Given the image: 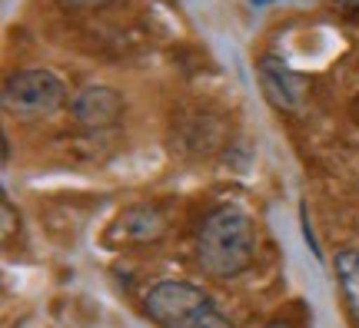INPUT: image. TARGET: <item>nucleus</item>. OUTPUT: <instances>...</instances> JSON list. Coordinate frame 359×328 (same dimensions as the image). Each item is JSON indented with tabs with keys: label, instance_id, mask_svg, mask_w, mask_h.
Segmentation results:
<instances>
[{
	"label": "nucleus",
	"instance_id": "nucleus-1",
	"mask_svg": "<svg viewBox=\"0 0 359 328\" xmlns=\"http://www.w3.org/2000/svg\"><path fill=\"white\" fill-rule=\"evenodd\" d=\"M196 265L206 278H236L253 265L257 226L246 209L223 202L196 229Z\"/></svg>",
	"mask_w": 359,
	"mask_h": 328
},
{
	"label": "nucleus",
	"instance_id": "nucleus-2",
	"mask_svg": "<svg viewBox=\"0 0 359 328\" xmlns=\"http://www.w3.org/2000/svg\"><path fill=\"white\" fill-rule=\"evenodd\" d=\"M143 308L156 328H233V322L200 285L187 278H163L147 292Z\"/></svg>",
	"mask_w": 359,
	"mask_h": 328
},
{
	"label": "nucleus",
	"instance_id": "nucleus-3",
	"mask_svg": "<svg viewBox=\"0 0 359 328\" xmlns=\"http://www.w3.org/2000/svg\"><path fill=\"white\" fill-rule=\"evenodd\" d=\"M0 103L4 113L17 116V120H40V116H53L67 103L64 80L47 70V66H27V70H13L4 80L0 90Z\"/></svg>",
	"mask_w": 359,
	"mask_h": 328
},
{
	"label": "nucleus",
	"instance_id": "nucleus-4",
	"mask_svg": "<svg viewBox=\"0 0 359 328\" xmlns=\"http://www.w3.org/2000/svg\"><path fill=\"white\" fill-rule=\"evenodd\" d=\"M123 113H127L123 93L107 83H87L70 100V116L83 129H110L123 120Z\"/></svg>",
	"mask_w": 359,
	"mask_h": 328
},
{
	"label": "nucleus",
	"instance_id": "nucleus-5",
	"mask_svg": "<svg viewBox=\"0 0 359 328\" xmlns=\"http://www.w3.org/2000/svg\"><path fill=\"white\" fill-rule=\"evenodd\" d=\"M259 87H263V97H266L276 110H286V113H293L303 106L306 100V87L309 80L303 73H296L290 66L283 64L280 57H263L259 60Z\"/></svg>",
	"mask_w": 359,
	"mask_h": 328
},
{
	"label": "nucleus",
	"instance_id": "nucleus-6",
	"mask_svg": "<svg viewBox=\"0 0 359 328\" xmlns=\"http://www.w3.org/2000/svg\"><path fill=\"white\" fill-rule=\"evenodd\" d=\"M163 236H167V219L156 206H147V202L127 206L116 215L114 232H110V239L123 242V245H150V242H160Z\"/></svg>",
	"mask_w": 359,
	"mask_h": 328
},
{
	"label": "nucleus",
	"instance_id": "nucleus-7",
	"mask_svg": "<svg viewBox=\"0 0 359 328\" xmlns=\"http://www.w3.org/2000/svg\"><path fill=\"white\" fill-rule=\"evenodd\" d=\"M336 282L343 289L349 312L359 318V249H343L336 252Z\"/></svg>",
	"mask_w": 359,
	"mask_h": 328
},
{
	"label": "nucleus",
	"instance_id": "nucleus-8",
	"mask_svg": "<svg viewBox=\"0 0 359 328\" xmlns=\"http://www.w3.org/2000/svg\"><path fill=\"white\" fill-rule=\"evenodd\" d=\"M103 3H110V0H60L64 10H97Z\"/></svg>",
	"mask_w": 359,
	"mask_h": 328
},
{
	"label": "nucleus",
	"instance_id": "nucleus-9",
	"mask_svg": "<svg viewBox=\"0 0 359 328\" xmlns=\"http://www.w3.org/2000/svg\"><path fill=\"white\" fill-rule=\"evenodd\" d=\"M303 239L309 242V249H313V255H320V245H316V236H313V229H309L306 213H303Z\"/></svg>",
	"mask_w": 359,
	"mask_h": 328
},
{
	"label": "nucleus",
	"instance_id": "nucleus-10",
	"mask_svg": "<svg viewBox=\"0 0 359 328\" xmlns=\"http://www.w3.org/2000/svg\"><path fill=\"white\" fill-rule=\"evenodd\" d=\"M13 232V206L4 199V236H11Z\"/></svg>",
	"mask_w": 359,
	"mask_h": 328
},
{
	"label": "nucleus",
	"instance_id": "nucleus-11",
	"mask_svg": "<svg viewBox=\"0 0 359 328\" xmlns=\"http://www.w3.org/2000/svg\"><path fill=\"white\" fill-rule=\"evenodd\" d=\"M336 7H339V10H346V13H356V17H359V0H336Z\"/></svg>",
	"mask_w": 359,
	"mask_h": 328
},
{
	"label": "nucleus",
	"instance_id": "nucleus-12",
	"mask_svg": "<svg viewBox=\"0 0 359 328\" xmlns=\"http://www.w3.org/2000/svg\"><path fill=\"white\" fill-rule=\"evenodd\" d=\"M263 328H290V325H283V322H269V325H263Z\"/></svg>",
	"mask_w": 359,
	"mask_h": 328
},
{
	"label": "nucleus",
	"instance_id": "nucleus-13",
	"mask_svg": "<svg viewBox=\"0 0 359 328\" xmlns=\"http://www.w3.org/2000/svg\"><path fill=\"white\" fill-rule=\"evenodd\" d=\"M250 3H257V7H263V3H273V0H250Z\"/></svg>",
	"mask_w": 359,
	"mask_h": 328
}]
</instances>
